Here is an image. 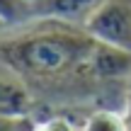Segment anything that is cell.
I'll list each match as a JSON object with an SVG mask.
<instances>
[{
  "label": "cell",
  "mask_w": 131,
  "mask_h": 131,
  "mask_svg": "<svg viewBox=\"0 0 131 131\" xmlns=\"http://www.w3.org/2000/svg\"><path fill=\"white\" fill-rule=\"evenodd\" d=\"M95 39L83 27L32 19L10 37H0V61L17 70L27 85H58L75 75H90Z\"/></svg>",
  "instance_id": "cell-1"
},
{
  "label": "cell",
  "mask_w": 131,
  "mask_h": 131,
  "mask_svg": "<svg viewBox=\"0 0 131 131\" xmlns=\"http://www.w3.org/2000/svg\"><path fill=\"white\" fill-rule=\"evenodd\" d=\"M83 29L97 44L131 53V0H104Z\"/></svg>",
  "instance_id": "cell-2"
},
{
  "label": "cell",
  "mask_w": 131,
  "mask_h": 131,
  "mask_svg": "<svg viewBox=\"0 0 131 131\" xmlns=\"http://www.w3.org/2000/svg\"><path fill=\"white\" fill-rule=\"evenodd\" d=\"M32 88L27 80L0 61V117L5 119H27L32 112Z\"/></svg>",
  "instance_id": "cell-3"
},
{
  "label": "cell",
  "mask_w": 131,
  "mask_h": 131,
  "mask_svg": "<svg viewBox=\"0 0 131 131\" xmlns=\"http://www.w3.org/2000/svg\"><path fill=\"white\" fill-rule=\"evenodd\" d=\"M102 3L104 0H37L34 12L37 19H53L73 27H85V22Z\"/></svg>",
  "instance_id": "cell-4"
},
{
  "label": "cell",
  "mask_w": 131,
  "mask_h": 131,
  "mask_svg": "<svg viewBox=\"0 0 131 131\" xmlns=\"http://www.w3.org/2000/svg\"><path fill=\"white\" fill-rule=\"evenodd\" d=\"M80 131H129L126 114L112 107H100L85 117Z\"/></svg>",
  "instance_id": "cell-5"
},
{
  "label": "cell",
  "mask_w": 131,
  "mask_h": 131,
  "mask_svg": "<svg viewBox=\"0 0 131 131\" xmlns=\"http://www.w3.org/2000/svg\"><path fill=\"white\" fill-rule=\"evenodd\" d=\"M32 19H37V12L29 0H0V22H5L7 29L22 27Z\"/></svg>",
  "instance_id": "cell-6"
},
{
  "label": "cell",
  "mask_w": 131,
  "mask_h": 131,
  "mask_svg": "<svg viewBox=\"0 0 131 131\" xmlns=\"http://www.w3.org/2000/svg\"><path fill=\"white\" fill-rule=\"evenodd\" d=\"M29 131H80V129H75V124L70 122V119L56 114V117H49V119L37 122L34 126H29Z\"/></svg>",
  "instance_id": "cell-7"
},
{
  "label": "cell",
  "mask_w": 131,
  "mask_h": 131,
  "mask_svg": "<svg viewBox=\"0 0 131 131\" xmlns=\"http://www.w3.org/2000/svg\"><path fill=\"white\" fill-rule=\"evenodd\" d=\"M24 119H5L0 117V131H17L19 126H22Z\"/></svg>",
  "instance_id": "cell-8"
},
{
  "label": "cell",
  "mask_w": 131,
  "mask_h": 131,
  "mask_svg": "<svg viewBox=\"0 0 131 131\" xmlns=\"http://www.w3.org/2000/svg\"><path fill=\"white\" fill-rule=\"evenodd\" d=\"M124 114H126L129 131H131V78H129V83H126V107H124Z\"/></svg>",
  "instance_id": "cell-9"
},
{
  "label": "cell",
  "mask_w": 131,
  "mask_h": 131,
  "mask_svg": "<svg viewBox=\"0 0 131 131\" xmlns=\"http://www.w3.org/2000/svg\"><path fill=\"white\" fill-rule=\"evenodd\" d=\"M5 32H7V27H5V22H0V37H3Z\"/></svg>",
  "instance_id": "cell-10"
},
{
  "label": "cell",
  "mask_w": 131,
  "mask_h": 131,
  "mask_svg": "<svg viewBox=\"0 0 131 131\" xmlns=\"http://www.w3.org/2000/svg\"><path fill=\"white\" fill-rule=\"evenodd\" d=\"M29 3H32V5H34V3H37V0H29Z\"/></svg>",
  "instance_id": "cell-11"
}]
</instances>
